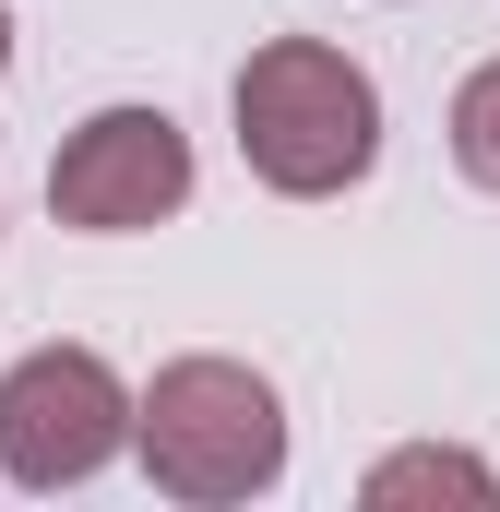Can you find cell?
Returning <instances> with one entry per match:
<instances>
[{
  "mask_svg": "<svg viewBox=\"0 0 500 512\" xmlns=\"http://www.w3.org/2000/svg\"><path fill=\"white\" fill-rule=\"evenodd\" d=\"M239 155L286 203L358 191L370 155H381V84L346 48H322V36H274V48L239 60Z\"/></svg>",
  "mask_w": 500,
  "mask_h": 512,
  "instance_id": "1",
  "label": "cell"
},
{
  "mask_svg": "<svg viewBox=\"0 0 500 512\" xmlns=\"http://www.w3.org/2000/svg\"><path fill=\"white\" fill-rule=\"evenodd\" d=\"M131 453H143V477L167 501L227 512L286 477V405H274V382L250 358H167L131 393Z\"/></svg>",
  "mask_w": 500,
  "mask_h": 512,
  "instance_id": "2",
  "label": "cell"
},
{
  "mask_svg": "<svg viewBox=\"0 0 500 512\" xmlns=\"http://www.w3.org/2000/svg\"><path fill=\"white\" fill-rule=\"evenodd\" d=\"M131 441V382L96 346H36L0 370V477L12 489H84Z\"/></svg>",
  "mask_w": 500,
  "mask_h": 512,
  "instance_id": "3",
  "label": "cell"
},
{
  "mask_svg": "<svg viewBox=\"0 0 500 512\" xmlns=\"http://www.w3.org/2000/svg\"><path fill=\"white\" fill-rule=\"evenodd\" d=\"M179 203H191V131L167 120V108H96L60 143V167H48V215L84 227V239L167 227Z\"/></svg>",
  "mask_w": 500,
  "mask_h": 512,
  "instance_id": "4",
  "label": "cell"
},
{
  "mask_svg": "<svg viewBox=\"0 0 500 512\" xmlns=\"http://www.w3.org/2000/svg\"><path fill=\"white\" fill-rule=\"evenodd\" d=\"M358 501H370V512H405V501H465V512H489L500 477L477 465V453H453V441H417V453H381Z\"/></svg>",
  "mask_w": 500,
  "mask_h": 512,
  "instance_id": "5",
  "label": "cell"
},
{
  "mask_svg": "<svg viewBox=\"0 0 500 512\" xmlns=\"http://www.w3.org/2000/svg\"><path fill=\"white\" fill-rule=\"evenodd\" d=\"M453 167H465L477 191H500V60L465 72V96H453Z\"/></svg>",
  "mask_w": 500,
  "mask_h": 512,
  "instance_id": "6",
  "label": "cell"
},
{
  "mask_svg": "<svg viewBox=\"0 0 500 512\" xmlns=\"http://www.w3.org/2000/svg\"><path fill=\"white\" fill-rule=\"evenodd\" d=\"M0 72H12V12H0Z\"/></svg>",
  "mask_w": 500,
  "mask_h": 512,
  "instance_id": "7",
  "label": "cell"
}]
</instances>
